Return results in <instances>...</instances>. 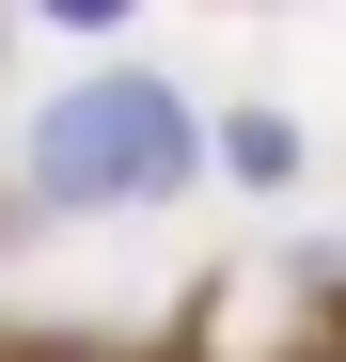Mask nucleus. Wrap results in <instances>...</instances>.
<instances>
[{"label": "nucleus", "mask_w": 346, "mask_h": 362, "mask_svg": "<svg viewBox=\"0 0 346 362\" xmlns=\"http://www.w3.org/2000/svg\"><path fill=\"white\" fill-rule=\"evenodd\" d=\"M32 173H47V205H157L173 173H189V95H157V79H79V95L32 127Z\"/></svg>", "instance_id": "nucleus-1"}, {"label": "nucleus", "mask_w": 346, "mask_h": 362, "mask_svg": "<svg viewBox=\"0 0 346 362\" xmlns=\"http://www.w3.org/2000/svg\"><path fill=\"white\" fill-rule=\"evenodd\" d=\"M220 158H237V173H252V189H283V173H299V142H283V127H268V110H237V127H220Z\"/></svg>", "instance_id": "nucleus-2"}]
</instances>
